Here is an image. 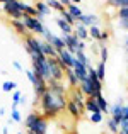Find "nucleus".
Here are the masks:
<instances>
[{"label": "nucleus", "mask_w": 128, "mask_h": 134, "mask_svg": "<svg viewBox=\"0 0 128 134\" xmlns=\"http://www.w3.org/2000/svg\"><path fill=\"white\" fill-rule=\"evenodd\" d=\"M68 92L63 82H50L46 93L40 100V112L46 119H56L62 112L67 110Z\"/></svg>", "instance_id": "f257e3e1"}, {"label": "nucleus", "mask_w": 128, "mask_h": 134, "mask_svg": "<svg viewBox=\"0 0 128 134\" xmlns=\"http://www.w3.org/2000/svg\"><path fill=\"white\" fill-rule=\"evenodd\" d=\"M26 131L31 134H46L50 126V119H46L41 112H31L24 121Z\"/></svg>", "instance_id": "f03ea898"}, {"label": "nucleus", "mask_w": 128, "mask_h": 134, "mask_svg": "<svg viewBox=\"0 0 128 134\" xmlns=\"http://www.w3.org/2000/svg\"><path fill=\"white\" fill-rule=\"evenodd\" d=\"M21 20L24 22L26 29L29 31L31 34H34V36H43V34H45L46 27H45V24H43V20H40L38 17H31V15H27V14H24Z\"/></svg>", "instance_id": "7ed1b4c3"}, {"label": "nucleus", "mask_w": 128, "mask_h": 134, "mask_svg": "<svg viewBox=\"0 0 128 134\" xmlns=\"http://www.w3.org/2000/svg\"><path fill=\"white\" fill-rule=\"evenodd\" d=\"M24 48H26L29 56H38V58L45 56L43 49H41V39L38 36H34V34H27L24 37Z\"/></svg>", "instance_id": "20e7f679"}, {"label": "nucleus", "mask_w": 128, "mask_h": 134, "mask_svg": "<svg viewBox=\"0 0 128 134\" xmlns=\"http://www.w3.org/2000/svg\"><path fill=\"white\" fill-rule=\"evenodd\" d=\"M2 10L5 12V15L9 17L10 20L16 19V20H21L24 15V12L21 10V2L19 0H5L2 3Z\"/></svg>", "instance_id": "39448f33"}, {"label": "nucleus", "mask_w": 128, "mask_h": 134, "mask_svg": "<svg viewBox=\"0 0 128 134\" xmlns=\"http://www.w3.org/2000/svg\"><path fill=\"white\" fill-rule=\"evenodd\" d=\"M109 114H111V117L115 119V122L121 124L125 119H128V105L121 104V100L116 102V104L109 109Z\"/></svg>", "instance_id": "423d86ee"}, {"label": "nucleus", "mask_w": 128, "mask_h": 134, "mask_svg": "<svg viewBox=\"0 0 128 134\" xmlns=\"http://www.w3.org/2000/svg\"><path fill=\"white\" fill-rule=\"evenodd\" d=\"M56 58H58V59H60V63L63 65V70L73 68V63H75V56H73L67 48L58 49V56H56Z\"/></svg>", "instance_id": "0eeeda50"}, {"label": "nucleus", "mask_w": 128, "mask_h": 134, "mask_svg": "<svg viewBox=\"0 0 128 134\" xmlns=\"http://www.w3.org/2000/svg\"><path fill=\"white\" fill-rule=\"evenodd\" d=\"M43 36H45V41H48V43L51 44L53 48L56 49V51H58V49L67 48V46H65V41H63V37H60V36H56V34H53L51 31L48 29V27H46V31H45V34H43Z\"/></svg>", "instance_id": "6e6552de"}, {"label": "nucleus", "mask_w": 128, "mask_h": 134, "mask_svg": "<svg viewBox=\"0 0 128 134\" xmlns=\"http://www.w3.org/2000/svg\"><path fill=\"white\" fill-rule=\"evenodd\" d=\"M63 41H65V46L67 49H68L70 53H72L73 56H75V53L79 51V44H80V39L75 36V34H67V36H62Z\"/></svg>", "instance_id": "1a4fd4ad"}, {"label": "nucleus", "mask_w": 128, "mask_h": 134, "mask_svg": "<svg viewBox=\"0 0 128 134\" xmlns=\"http://www.w3.org/2000/svg\"><path fill=\"white\" fill-rule=\"evenodd\" d=\"M73 73L77 75V78L80 80V83L84 82L85 78H87V71H89V66L85 65V63H82V61H79V59L75 58V63H73Z\"/></svg>", "instance_id": "9d476101"}, {"label": "nucleus", "mask_w": 128, "mask_h": 134, "mask_svg": "<svg viewBox=\"0 0 128 134\" xmlns=\"http://www.w3.org/2000/svg\"><path fill=\"white\" fill-rule=\"evenodd\" d=\"M34 7H36V10H38V19L40 20H43L46 15H50V12H51V9L48 7V3L43 2V0H36V2H34Z\"/></svg>", "instance_id": "9b49d317"}, {"label": "nucleus", "mask_w": 128, "mask_h": 134, "mask_svg": "<svg viewBox=\"0 0 128 134\" xmlns=\"http://www.w3.org/2000/svg\"><path fill=\"white\" fill-rule=\"evenodd\" d=\"M79 24H82L85 27H91V26H97L99 24V17L96 15V14H84L82 17H80L79 20H77Z\"/></svg>", "instance_id": "f8f14e48"}, {"label": "nucleus", "mask_w": 128, "mask_h": 134, "mask_svg": "<svg viewBox=\"0 0 128 134\" xmlns=\"http://www.w3.org/2000/svg\"><path fill=\"white\" fill-rule=\"evenodd\" d=\"M73 34H75V36L79 37L80 41H85V43H87V41L91 39V36H89V27H85V26H82V24H79V22L75 24Z\"/></svg>", "instance_id": "ddd939ff"}, {"label": "nucleus", "mask_w": 128, "mask_h": 134, "mask_svg": "<svg viewBox=\"0 0 128 134\" xmlns=\"http://www.w3.org/2000/svg\"><path fill=\"white\" fill-rule=\"evenodd\" d=\"M65 112H68V114L72 115V119H80L82 117V110H80L79 105H77L73 100H70V98L67 100V110Z\"/></svg>", "instance_id": "4468645a"}, {"label": "nucleus", "mask_w": 128, "mask_h": 134, "mask_svg": "<svg viewBox=\"0 0 128 134\" xmlns=\"http://www.w3.org/2000/svg\"><path fill=\"white\" fill-rule=\"evenodd\" d=\"M10 27H12V29L16 31L17 34H19V36H22V37H26L27 34H31L29 31L26 29V26H24L22 20H16V19H12V20H10Z\"/></svg>", "instance_id": "2eb2a0df"}, {"label": "nucleus", "mask_w": 128, "mask_h": 134, "mask_svg": "<svg viewBox=\"0 0 128 134\" xmlns=\"http://www.w3.org/2000/svg\"><path fill=\"white\" fill-rule=\"evenodd\" d=\"M55 22H56V26H58V29L63 32V36H67V34H73V29H75V27L70 26V24L67 22V20H63L62 17H56Z\"/></svg>", "instance_id": "dca6fc26"}, {"label": "nucleus", "mask_w": 128, "mask_h": 134, "mask_svg": "<svg viewBox=\"0 0 128 134\" xmlns=\"http://www.w3.org/2000/svg\"><path fill=\"white\" fill-rule=\"evenodd\" d=\"M41 49H43V54H45L46 58H56V56H58V51L45 39H41Z\"/></svg>", "instance_id": "f3484780"}, {"label": "nucleus", "mask_w": 128, "mask_h": 134, "mask_svg": "<svg viewBox=\"0 0 128 134\" xmlns=\"http://www.w3.org/2000/svg\"><path fill=\"white\" fill-rule=\"evenodd\" d=\"M65 78H67V82H68V87H70V88L80 87V80L77 78V75L73 73V70H72V68L65 70Z\"/></svg>", "instance_id": "a211bd4d"}, {"label": "nucleus", "mask_w": 128, "mask_h": 134, "mask_svg": "<svg viewBox=\"0 0 128 134\" xmlns=\"http://www.w3.org/2000/svg\"><path fill=\"white\" fill-rule=\"evenodd\" d=\"M85 112H89V114L101 112V109H99L97 100H96V98H92V97H87V98H85Z\"/></svg>", "instance_id": "6ab92c4d"}, {"label": "nucleus", "mask_w": 128, "mask_h": 134, "mask_svg": "<svg viewBox=\"0 0 128 134\" xmlns=\"http://www.w3.org/2000/svg\"><path fill=\"white\" fill-rule=\"evenodd\" d=\"M67 10L70 12V15H72V17H73L75 20H79L80 17L84 15V10L80 9V5H75V3H70V5L67 7Z\"/></svg>", "instance_id": "aec40b11"}, {"label": "nucleus", "mask_w": 128, "mask_h": 134, "mask_svg": "<svg viewBox=\"0 0 128 134\" xmlns=\"http://www.w3.org/2000/svg\"><path fill=\"white\" fill-rule=\"evenodd\" d=\"M96 100H97V105H99V109H101L102 114H109V109H111V107H109L108 100L102 97V93H101V95H97V97H96Z\"/></svg>", "instance_id": "412c9836"}, {"label": "nucleus", "mask_w": 128, "mask_h": 134, "mask_svg": "<svg viewBox=\"0 0 128 134\" xmlns=\"http://www.w3.org/2000/svg\"><path fill=\"white\" fill-rule=\"evenodd\" d=\"M94 68H96V73H97V78L101 80V82H104V78H106V63L99 61Z\"/></svg>", "instance_id": "4be33fe9"}, {"label": "nucleus", "mask_w": 128, "mask_h": 134, "mask_svg": "<svg viewBox=\"0 0 128 134\" xmlns=\"http://www.w3.org/2000/svg\"><path fill=\"white\" fill-rule=\"evenodd\" d=\"M101 27H99V24L97 26H91L89 27V36H91V39H94V41H99L101 39Z\"/></svg>", "instance_id": "5701e85b"}, {"label": "nucleus", "mask_w": 128, "mask_h": 134, "mask_svg": "<svg viewBox=\"0 0 128 134\" xmlns=\"http://www.w3.org/2000/svg\"><path fill=\"white\" fill-rule=\"evenodd\" d=\"M46 3H48V7H50L51 10H55V12H58V14H60V12H63V10L67 9V7H63V5H62V2H60V0H48Z\"/></svg>", "instance_id": "b1692460"}, {"label": "nucleus", "mask_w": 128, "mask_h": 134, "mask_svg": "<svg viewBox=\"0 0 128 134\" xmlns=\"http://www.w3.org/2000/svg\"><path fill=\"white\" fill-rule=\"evenodd\" d=\"M106 126H108V129L113 134H120V124H118V122H115V119H113V117L106 119Z\"/></svg>", "instance_id": "393cba45"}, {"label": "nucleus", "mask_w": 128, "mask_h": 134, "mask_svg": "<svg viewBox=\"0 0 128 134\" xmlns=\"http://www.w3.org/2000/svg\"><path fill=\"white\" fill-rule=\"evenodd\" d=\"M2 90L5 92V93H10V92L17 90V83L16 82H10V80H5V82L2 83Z\"/></svg>", "instance_id": "a878e982"}, {"label": "nucleus", "mask_w": 128, "mask_h": 134, "mask_svg": "<svg viewBox=\"0 0 128 134\" xmlns=\"http://www.w3.org/2000/svg\"><path fill=\"white\" fill-rule=\"evenodd\" d=\"M108 5L115 7L116 10L118 9H125V7H128V0H108Z\"/></svg>", "instance_id": "bb28decb"}, {"label": "nucleus", "mask_w": 128, "mask_h": 134, "mask_svg": "<svg viewBox=\"0 0 128 134\" xmlns=\"http://www.w3.org/2000/svg\"><path fill=\"white\" fill-rule=\"evenodd\" d=\"M75 58L79 59V61L85 63V65H87V66H92V65H91V59H89V56L85 54V51H82V49H79V51L75 53Z\"/></svg>", "instance_id": "cd10ccee"}, {"label": "nucleus", "mask_w": 128, "mask_h": 134, "mask_svg": "<svg viewBox=\"0 0 128 134\" xmlns=\"http://www.w3.org/2000/svg\"><path fill=\"white\" fill-rule=\"evenodd\" d=\"M60 17H62V19L63 20H67V22H68L70 24V26H73V27H75V24H77V20L75 19H73V17L72 15H70V12H68V10H63V12H60Z\"/></svg>", "instance_id": "c85d7f7f"}, {"label": "nucleus", "mask_w": 128, "mask_h": 134, "mask_svg": "<svg viewBox=\"0 0 128 134\" xmlns=\"http://www.w3.org/2000/svg\"><path fill=\"white\" fill-rule=\"evenodd\" d=\"M102 112H96V114H89V122L91 124H101L102 122Z\"/></svg>", "instance_id": "c756f323"}, {"label": "nucleus", "mask_w": 128, "mask_h": 134, "mask_svg": "<svg viewBox=\"0 0 128 134\" xmlns=\"http://www.w3.org/2000/svg\"><path fill=\"white\" fill-rule=\"evenodd\" d=\"M99 56H101V61H108L109 58V53H108V48H106V44H101V49H99Z\"/></svg>", "instance_id": "7c9ffc66"}, {"label": "nucleus", "mask_w": 128, "mask_h": 134, "mask_svg": "<svg viewBox=\"0 0 128 134\" xmlns=\"http://www.w3.org/2000/svg\"><path fill=\"white\" fill-rule=\"evenodd\" d=\"M10 119H12L14 122H24L22 121V115H21V112H19V109H17V110H10Z\"/></svg>", "instance_id": "2f4dec72"}, {"label": "nucleus", "mask_w": 128, "mask_h": 134, "mask_svg": "<svg viewBox=\"0 0 128 134\" xmlns=\"http://www.w3.org/2000/svg\"><path fill=\"white\" fill-rule=\"evenodd\" d=\"M21 98H22V92H21V90H14V92H12V104L19 105Z\"/></svg>", "instance_id": "473e14b6"}, {"label": "nucleus", "mask_w": 128, "mask_h": 134, "mask_svg": "<svg viewBox=\"0 0 128 134\" xmlns=\"http://www.w3.org/2000/svg\"><path fill=\"white\" fill-rule=\"evenodd\" d=\"M126 17H128V7L116 10V19H126Z\"/></svg>", "instance_id": "72a5a7b5"}, {"label": "nucleus", "mask_w": 128, "mask_h": 134, "mask_svg": "<svg viewBox=\"0 0 128 134\" xmlns=\"http://www.w3.org/2000/svg\"><path fill=\"white\" fill-rule=\"evenodd\" d=\"M118 27H120V29L128 31V17H126V19H118Z\"/></svg>", "instance_id": "f704fd0d"}, {"label": "nucleus", "mask_w": 128, "mask_h": 134, "mask_svg": "<svg viewBox=\"0 0 128 134\" xmlns=\"http://www.w3.org/2000/svg\"><path fill=\"white\" fill-rule=\"evenodd\" d=\"M12 66H14V68H16V70H17L19 73H26V70L22 68V65H21L19 61H12Z\"/></svg>", "instance_id": "c9c22d12"}, {"label": "nucleus", "mask_w": 128, "mask_h": 134, "mask_svg": "<svg viewBox=\"0 0 128 134\" xmlns=\"http://www.w3.org/2000/svg\"><path fill=\"white\" fill-rule=\"evenodd\" d=\"M108 39H109V34L102 31V32H101V39H99V43H101V44H104V43H108Z\"/></svg>", "instance_id": "e433bc0d"}, {"label": "nucleus", "mask_w": 128, "mask_h": 134, "mask_svg": "<svg viewBox=\"0 0 128 134\" xmlns=\"http://www.w3.org/2000/svg\"><path fill=\"white\" fill-rule=\"evenodd\" d=\"M123 49H125V51L128 53V36L125 37V41H123Z\"/></svg>", "instance_id": "4c0bfd02"}, {"label": "nucleus", "mask_w": 128, "mask_h": 134, "mask_svg": "<svg viewBox=\"0 0 128 134\" xmlns=\"http://www.w3.org/2000/svg\"><path fill=\"white\" fill-rule=\"evenodd\" d=\"M60 2H62V5H63V7H68L70 3H72L70 0H60Z\"/></svg>", "instance_id": "58836bf2"}, {"label": "nucleus", "mask_w": 128, "mask_h": 134, "mask_svg": "<svg viewBox=\"0 0 128 134\" xmlns=\"http://www.w3.org/2000/svg\"><path fill=\"white\" fill-rule=\"evenodd\" d=\"M26 104V95H22V98H21V102H19V105H24Z\"/></svg>", "instance_id": "ea45409f"}, {"label": "nucleus", "mask_w": 128, "mask_h": 134, "mask_svg": "<svg viewBox=\"0 0 128 134\" xmlns=\"http://www.w3.org/2000/svg\"><path fill=\"white\" fill-rule=\"evenodd\" d=\"M70 2H72V3H75V5H79V3H80V0H70Z\"/></svg>", "instance_id": "a19ab883"}, {"label": "nucleus", "mask_w": 128, "mask_h": 134, "mask_svg": "<svg viewBox=\"0 0 128 134\" xmlns=\"http://www.w3.org/2000/svg\"><path fill=\"white\" fill-rule=\"evenodd\" d=\"M3 134H9V129H7V126L3 127Z\"/></svg>", "instance_id": "79ce46f5"}, {"label": "nucleus", "mask_w": 128, "mask_h": 134, "mask_svg": "<svg viewBox=\"0 0 128 134\" xmlns=\"http://www.w3.org/2000/svg\"><path fill=\"white\" fill-rule=\"evenodd\" d=\"M3 2H5V0H0V3H3Z\"/></svg>", "instance_id": "37998d69"}, {"label": "nucleus", "mask_w": 128, "mask_h": 134, "mask_svg": "<svg viewBox=\"0 0 128 134\" xmlns=\"http://www.w3.org/2000/svg\"><path fill=\"white\" fill-rule=\"evenodd\" d=\"M17 134H24V132H17Z\"/></svg>", "instance_id": "c03bdc74"}, {"label": "nucleus", "mask_w": 128, "mask_h": 134, "mask_svg": "<svg viewBox=\"0 0 128 134\" xmlns=\"http://www.w3.org/2000/svg\"><path fill=\"white\" fill-rule=\"evenodd\" d=\"M43 2H48V0H43Z\"/></svg>", "instance_id": "a18cd8bd"}, {"label": "nucleus", "mask_w": 128, "mask_h": 134, "mask_svg": "<svg viewBox=\"0 0 128 134\" xmlns=\"http://www.w3.org/2000/svg\"><path fill=\"white\" fill-rule=\"evenodd\" d=\"M126 90H128V85H126Z\"/></svg>", "instance_id": "49530a36"}, {"label": "nucleus", "mask_w": 128, "mask_h": 134, "mask_svg": "<svg viewBox=\"0 0 128 134\" xmlns=\"http://www.w3.org/2000/svg\"><path fill=\"white\" fill-rule=\"evenodd\" d=\"M26 134H31V132H26Z\"/></svg>", "instance_id": "de8ad7c7"}, {"label": "nucleus", "mask_w": 128, "mask_h": 134, "mask_svg": "<svg viewBox=\"0 0 128 134\" xmlns=\"http://www.w3.org/2000/svg\"><path fill=\"white\" fill-rule=\"evenodd\" d=\"M19 2H21V0H19Z\"/></svg>", "instance_id": "09e8293b"}, {"label": "nucleus", "mask_w": 128, "mask_h": 134, "mask_svg": "<svg viewBox=\"0 0 128 134\" xmlns=\"http://www.w3.org/2000/svg\"><path fill=\"white\" fill-rule=\"evenodd\" d=\"M120 134H121V132H120Z\"/></svg>", "instance_id": "8fccbe9b"}]
</instances>
